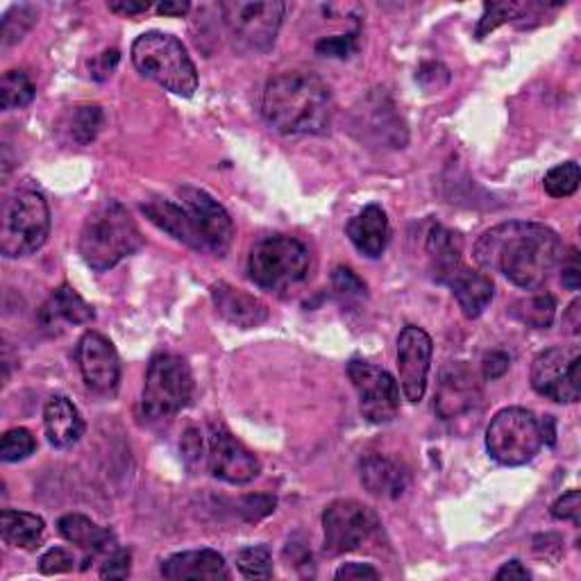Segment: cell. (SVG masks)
I'll return each instance as SVG.
<instances>
[{"instance_id": "obj_45", "label": "cell", "mask_w": 581, "mask_h": 581, "mask_svg": "<svg viewBox=\"0 0 581 581\" xmlns=\"http://www.w3.org/2000/svg\"><path fill=\"white\" fill-rule=\"evenodd\" d=\"M563 261V269H561V282L563 287H568L570 291H579L581 287V267H579V252L570 250V254Z\"/></svg>"}, {"instance_id": "obj_22", "label": "cell", "mask_w": 581, "mask_h": 581, "mask_svg": "<svg viewBox=\"0 0 581 581\" xmlns=\"http://www.w3.org/2000/svg\"><path fill=\"white\" fill-rule=\"evenodd\" d=\"M96 319L93 307L69 284H62L39 311V321L46 330L58 332L60 325H87Z\"/></svg>"}, {"instance_id": "obj_29", "label": "cell", "mask_w": 581, "mask_h": 581, "mask_svg": "<svg viewBox=\"0 0 581 581\" xmlns=\"http://www.w3.org/2000/svg\"><path fill=\"white\" fill-rule=\"evenodd\" d=\"M509 313L513 319L527 328L545 330L554 323L557 315V302L550 293H539L530 298H520L509 307Z\"/></svg>"}, {"instance_id": "obj_15", "label": "cell", "mask_w": 581, "mask_h": 581, "mask_svg": "<svg viewBox=\"0 0 581 581\" xmlns=\"http://www.w3.org/2000/svg\"><path fill=\"white\" fill-rule=\"evenodd\" d=\"M76 359L84 384L100 393L112 395L121 382V359L110 339H104L98 332H84L78 343Z\"/></svg>"}, {"instance_id": "obj_2", "label": "cell", "mask_w": 581, "mask_h": 581, "mask_svg": "<svg viewBox=\"0 0 581 581\" xmlns=\"http://www.w3.org/2000/svg\"><path fill=\"white\" fill-rule=\"evenodd\" d=\"M261 114L280 134H323L332 126L334 98L315 73L287 71L263 89Z\"/></svg>"}, {"instance_id": "obj_17", "label": "cell", "mask_w": 581, "mask_h": 581, "mask_svg": "<svg viewBox=\"0 0 581 581\" xmlns=\"http://www.w3.org/2000/svg\"><path fill=\"white\" fill-rule=\"evenodd\" d=\"M482 400V389L478 378L470 371L465 363H450L441 373L434 409L441 420H454L474 407Z\"/></svg>"}, {"instance_id": "obj_7", "label": "cell", "mask_w": 581, "mask_h": 581, "mask_svg": "<svg viewBox=\"0 0 581 581\" xmlns=\"http://www.w3.org/2000/svg\"><path fill=\"white\" fill-rule=\"evenodd\" d=\"M543 443V420L522 407L498 411L487 430V450L502 465L530 463Z\"/></svg>"}, {"instance_id": "obj_8", "label": "cell", "mask_w": 581, "mask_h": 581, "mask_svg": "<svg viewBox=\"0 0 581 581\" xmlns=\"http://www.w3.org/2000/svg\"><path fill=\"white\" fill-rule=\"evenodd\" d=\"M193 398V375L189 363L178 354H160L148 365L141 393V411L150 420H164L180 413Z\"/></svg>"}, {"instance_id": "obj_35", "label": "cell", "mask_w": 581, "mask_h": 581, "mask_svg": "<svg viewBox=\"0 0 581 581\" xmlns=\"http://www.w3.org/2000/svg\"><path fill=\"white\" fill-rule=\"evenodd\" d=\"M527 6H515V3H487L484 6V17L478 26V37L484 39L489 32H493L498 26L507 21H518Z\"/></svg>"}, {"instance_id": "obj_46", "label": "cell", "mask_w": 581, "mask_h": 581, "mask_svg": "<svg viewBox=\"0 0 581 581\" xmlns=\"http://www.w3.org/2000/svg\"><path fill=\"white\" fill-rule=\"evenodd\" d=\"M334 577L339 581H359V579H380V572L368 563H343Z\"/></svg>"}, {"instance_id": "obj_51", "label": "cell", "mask_w": 581, "mask_h": 581, "mask_svg": "<svg viewBox=\"0 0 581 581\" xmlns=\"http://www.w3.org/2000/svg\"><path fill=\"white\" fill-rule=\"evenodd\" d=\"M581 302L579 300H574L572 304H570V309H568V315H565V323L570 325V330H572V334H579V325H581V319H579V313H581Z\"/></svg>"}, {"instance_id": "obj_19", "label": "cell", "mask_w": 581, "mask_h": 581, "mask_svg": "<svg viewBox=\"0 0 581 581\" xmlns=\"http://www.w3.org/2000/svg\"><path fill=\"white\" fill-rule=\"evenodd\" d=\"M58 530H60V534H62L69 543H73V545H78L80 550L87 552V559H84L82 570H87V565H89L96 557H108L110 552H114V550L119 548L114 532L104 530V527L96 524L91 518L80 515V513L62 515L60 522H58Z\"/></svg>"}, {"instance_id": "obj_11", "label": "cell", "mask_w": 581, "mask_h": 581, "mask_svg": "<svg viewBox=\"0 0 581 581\" xmlns=\"http://www.w3.org/2000/svg\"><path fill=\"white\" fill-rule=\"evenodd\" d=\"M348 375L359 395V411L368 422L384 425L398 415L400 387L389 371L375 363L352 359L348 363Z\"/></svg>"}, {"instance_id": "obj_32", "label": "cell", "mask_w": 581, "mask_h": 581, "mask_svg": "<svg viewBox=\"0 0 581 581\" xmlns=\"http://www.w3.org/2000/svg\"><path fill=\"white\" fill-rule=\"evenodd\" d=\"M239 572L246 579H271L273 577V557L267 545H252L239 552L237 557Z\"/></svg>"}, {"instance_id": "obj_33", "label": "cell", "mask_w": 581, "mask_h": 581, "mask_svg": "<svg viewBox=\"0 0 581 581\" xmlns=\"http://www.w3.org/2000/svg\"><path fill=\"white\" fill-rule=\"evenodd\" d=\"M579 180H581V171L577 162H565L554 167L545 180L543 187L552 198H570L577 189H579Z\"/></svg>"}, {"instance_id": "obj_18", "label": "cell", "mask_w": 581, "mask_h": 581, "mask_svg": "<svg viewBox=\"0 0 581 581\" xmlns=\"http://www.w3.org/2000/svg\"><path fill=\"white\" fill-rule=\"evenodd\" d=\"M211 300H214V307L221 319L234 328L252 330L269 321L267 304H263L259 298H254L252 293L237 289L228 282H219L211 287Z\"/></svg>"}, {"instance_id": "obj_21", "label": "cell", "mask_w": 581, "mask_h": 581, "mask_svg": "<svg viewBox=\"0 0 581 581\" xmlns=\"http://www.w3.org/2000/svg\"><path fill=\"white\" fill-rule=\"evenodd\" d=\"M359 474H361V484L365 487L368 493L387 500L400 498L411 482L409 470L400 461L382 454L365 457L359 465Z\"/></svg>"}, {"instance_id": "obj_3", "label": "cell", "mask_w": 581, "mask_h": 581, "mask_svg": "<svg viewBox=\"0 0 581 581\" xmlns=\"http://www.w3.org/2000/svg\"><path fill=\"white\" fill-rule=\"evenodd\" d=\"M143 246L130 211L119 200L100 202L87 217L78 250L89 269L102 273L132 257Z\"/></svg>"}, {"instance_id": "obj_43", "label": "cell", "mask_w": 581, "mask_h": 581, "mask_svg": "<svg viewBox=\"0 0 581 581\" xmlns=\"http://www.w3.org/2000/svg\"><path fill=\"white\" fill-rule=\"evenodd\" d=\"M511 365V359L507 352H500V350H493L484 357L482 361V373L487 380H500Z\"/></svg>"}, {"instance_id": "obj_25", "label": "cell", "mask_w": 581, "mask_h": 581, "mask_svg": "<svg viewBox=\"0 0 581 581\" xmlns=\"http://www.w3.org/2000/svg\"><path fill=\"white\" fill-rule=\"evenodd\" d=\"M443 284L452 289V295L457 298L465 319H478L493 300L491 278H487L480 271L468 269L465 263H461L454 273H450Z\"/></svg>"}, {"instance_id": "obj_30", "label": "cell", "mask_w": 581, "mask_h": 581, "mask_svg": "<svg viewBox=\"0 0 581 581\" xmlns=\"http://www.w3.org/2000/svg\"><path fill=\"white\" fill-rule=\"evenodd\" d=\"M37 89L26 71H8L0 80V104L3 110H21L32 102Z\"/></svg>"}, {"instance_id": "obj_47", "label": "cell", "mask_w": 581, "mask_h": 581, "mask_svg": "<svg viewBox=\"0 0 581 581\" xmlns=\"http://www.w3.org/2000/svg\"><path fill=\"white\" fill-rule=\"evenodd\" d=\"M248 520H259L263 515H269L271 511H276V498H269V495H257V498H248L243 509Z\"/></svg>"}, {"instance_id": "obj_42", "label": "cell", "mask_w": 581, "mask_h": 581, "mask_svg": "<svg viewBox=\"0 0 581 581\" xmlns=\"http://www.w3.org/2000/svg\"><path fill=\"white\" fill-rule=\"evenodd\" d=\"M121 56H119V50H104L100 52V56H96L91 62H89V71H91V78L102 82V80H108L112 76V71L117 69Z\"/></svg>"}, {"instance_id": "obj_48", "label": "cell", "mask_w": 581, "mask_h": 581, "mask_svg": "<svg viewBox=\"0 0 581 581\" xmlns=\"http://www.w3.org/2000/svg\"><path fill=\"white\" fill-rule=\"evenodd\" d=\"M530 577H532L530 570H527V568H524L520 561H515V559H513V561H507V563L498 570V574H495L498 581H507V579H509V581H511V579H520V581H522V579H530Z\"/></svg>"}, {"instance_id": "obj_16", "label": "cell", "mask_w": 581, "mask_h": 581, "mask_svg": "<svg viewBox=\"0 0 581 581\" xmlns=\"http://www.w3.org/2000/svg\"><path fill=\"white\" fill-rule=\"evenodd\" d=\"M207 463L211 474L228 484H248L261 470L259 459L241 441H237L223 425H211Z\"/></svg>"}, {"instance_id": "obj_20", "label": "cell", "mask_w": 581, "mask_h": 581, "mask_svg": "<svg viewBox=\"0 0 581 581\" xmlns=\"http://www.w3.org/2000/svg\"><path fill=\"white\" fill-rule=\"evenodd\" d=\"M345 234L363 257H371V259L382 257L391 237L387 211L380 204L363 207L345 226Z\"/></svg>"}, {"instance_id": "obj_34", "label": "cell", "mask_w": 581, "mask_h": 581, "mask_svg": "<svg viewBox=\"0 0 581 581\" xmlns=\"http://www.w3.org/2000/svg\"><path fill=\"white\" fill-rule=\"evenodd\" d=\"M34 450H37V441H34L32 432H28L26 428H14L3 434V443H0V459H3L6 463L23 461Z\"/></svg>"}, {"instance_id": "obj_41", "label": "cell", "mask_w": 581, "mask_h": 581, "mask_svg": "<svg viewBox=\"0 0 581 581\" xmlns=\"http://www.w3.org/2000/svg\"><path fill=\"white\" fill-rule=\"evenodd\" d=\"M552 515L557 520H570L574 524H581V493L579 491H570L565 495H561L552 504Z\"/></svg>"}, {"instance_id": "obj_31", "label": "cell", "mask_w": 581, "mask_h": 581, "mask_svg": "<svg viewBox=\"0 0 581 581\" xmlns=\"http://www.w3.org/2000/svg\"><path fill=\"white\" fill-rule=\"evenodd\" d=\"M102 121H104V117H102V110L98 108V104H80V108H76L69 114V123H67L69 137L76 143L87 146L98 137Z\"/></svg>"}, {"instance_id": "obj_5", "label": "cell", "mask_w": 581, "mask_h": 581, "mask_svg": "<svg viewBox=\"0 0 581 581\" xmlns=\"http://www.w3.org/2000/svg\"><path fill=\"white\" fill-rule=\"evenodd\" d=\"M250 280L267 291H287L309 273V250L287 234L261 237L248 257Z\"/></svg>"}, {"instance_id": "obj_10", "label": "cell", "mask_w": 581, "mask_h": 581, "mask_svg": "<svg viewBox=\"0 0 581 581\" xmlns=\"http://www.w3.org/2000/svg\"><path fill=\"white\" fill-rule=\"evenodd\" d=\"M380 530L378 513L357 500H337L323 513L325 552L339 557L359 550Z\"/></svg>"}, {"instance_id": "obj_4", "label": "cell", "mask_w": 581, "mask_h": 581, "mask_svg": "<svg viewBox=\"0 0 581 581\" xmlns=\"http://www.w3.org/2000/svg\"><path fill=\"white\" fill-rule=\"evenodd\" d=\"M137 71L167 91L191 98L198 89V71L182 41L167 32H146L132 43Z\"/></svg>"}, {"instance_id": "obj_49", "label": "cell", "mask_w": 581, "mask_h": 581, "mask_svg": "<svg viewBox=\"0 0 581 581\" xmlns=\"http://www.w3.org/2000/svg\"><path fill=\"white\" fill-rule=\"evenodd\" d=\"M110 10L117 12V14H123V17H137V14H143L150 10V3H132V0H123V3H110Z\"/></svg>"}, {"instance_id": "obj_23", "label": "cell", "mask_w": 581, "mask_h": 581, "mask_svg": "<svg viewBox=\"0 0 581 581\" xmlns=\"http://www.w3.org/2000/svg\"><path fill=\"white\" fill-rule=\"evenodd\" d=\"M162 577L169 581H184V579H230V570L226 559L217 550H193L180 552L169 557L162 563Z\"/></svg>"}, {"instance_id": "obj_50", "label": "cell", "mask_w": 581, "mask_h": 581, "mask_svg": "<svg viewBox=\"0 0 581 581\" xmlns=\"http://www.w3.org/2000/svg\"><path fill=\"white\" fill-rule=\"evenodd\" d=\"M191 10L189 3H182V0H167V3L157 6V12L164 17H184Z\"/></svg>"}, {"instance_id": "obj_39", "label": "cell", "mask_w": 581, "mask_h": 581, "mask_svg": "<svg viewBox=\"0 0 581 581\" xmlns=\"http://www.w3.org/2000/svg\"><path fill=\"white\" fill-rule=\"evenodd\" d=\"M76 565V559L69 550L64 548H52L48 550L41 559H39V570L41 574H62V572H71Z\"/></svg>"}, {"instance_id": "obj_40", "label": "cell", "mask_w": 581, "mask_h": 581, "mask_svg": "<svg viewBox=\"0 0 581 581\" xmlns=\"http://www.w3.org/2000/svg\"><path fill=\"white\" fill-rule=\"evenodd\" d=\"M130 552L123 548H117L114 552H110L102 561L100 568V577L102 579H126L130 577Z\"/></svg>"}, {"instance_id": "obj_14", "label": "cell", "mask_w": 581, "mask_h": 581, "mask_svg": "<svg viewBox=\"0 0 581 581\" xmlns=\"http://www.w3.org/2000/svg\"><path fill=\"white\" fill-rule=\"evenodd\" d=\"M432 339L430 334L415 328L407 325L398 337V371H400V384L402 393L409 402H420L425 398L428 391V375L432 365Z\"/></svg>"}, {"instance_id": "obj_37", "label": "cell", "mask_w": 581, "mask_h": 581, "mask_svg": "<svg viewBox=\"0 0 581 581\" xmlns=\"http://www.w3.org/2000/svg\"><path fill=\"white\" fill-rule=\"evenodd\" d=\"M332 287L343 302H359L365 298V284L352 269H345V267L334 269Z\"/></svg>"}, {"instance_id": "obj_36", "label": "cell", "mask_w": 581, "mask_h": 581, "mask_svg": "<svg viewBox=\"0 0 581 581\" xmlns=\"http://www.w3.org/2000/svg\"><path fill=\"white\" fill-rule=\"evenodd\" d=\"M34 21H37V14L32 8H28V6L12 8L3 19V46H12L19 39H23V34L34 26Z\"/></svg>"}, {"instance_id": "obj_12", "label": "cell", "mask_w": 581, "mask_h": 581, "mask_svg": "<svg viewBox=\"0 0 581 581\" xmlns=\"http://www.w3.org/2000/svg\"><path fill=\"white\" fill-rule=\"evenodd\" d=\"M178 196L202 250L226 257L234 241V223L223 204H219L207 191L193 187H182Z\"/></svg>"}, {"instance_id": "obj_44", "label": "cell", "mask_w": 581, "mask_h": 581, "mask_svg": "<svg viewBox=\"0 0 581 581\" xmlns=\"http://www.w3.org/2000/svg\"><path fill=\"white\" fill-rule=\"evenodd\" d=\"M180 450H182V457H184L189 468L200 463L202 461V439H200V432L198 430H187L184 437H182Z\"/></svg>"}, {"instance_id": "obj_6", "label": "cell", "mask_w": 581, "mask_h": 581, "mask_svg": "<svg viewBox=\"0 0 581 581\" xmlns=\"http://www.w3.org/2000/svg\"><path fill=\"white\" fill-rule=\"evenodd\" d=\"M50 232V209L34 189H19L3 202L0 211V252L26 257L37 252Z\"/></svg>"}, {"instance_id": "obj_13", "label": "cell", "mask_w": 581, "mask_h": 581, "mask_svg": "<svg viewBox=\"0 0 581 581\" xmlns=\"http://www.w3.org/2000/svg\"><path fill=\"white\" fill-rule=\"evenodd\" d=\"M532 387L554 402H577L581 395V354L577 348L543 350L532 363Z\"/></svg>"}, {"instance_id": "obj_27", "label": "cell", "mask_w": 581, "mask_h": 581, "mask_svg": "<svg viewBox=\"0 0 581 581\" xmlns=\"http://www.w3.org/2000/svg\"><path fill=\"white\" fill-rule=\"evenodd\" d=\"M428 254L432 261V271L437 282H445L450 273L461 267L463 254V239L459 232H452L443 226H432L428 234Z\"/></svg>"}, {"instance_id": "obj_9", "label": "cell", "mask_w": 581, "mask_h": 581, "mask_svg": "<svg viewBox=\"0 0 581 581\" xmlns=\"http://www.w3.org/2000/svg\"><path fill=\"white\" fill-rule=\"evenodd\" d=\"M221 12L230 34L248 50L269 52L280 32L287 6L280 0L248 3V0H226Z\"/></svg>"}, {"instance_id": "obj_1", "label": "cell", "mask_w": 581, "mask_h": 581, "mask_svg": "<svg viewBox=\"0 0 581 581\" xmlns=\"http://www.w3.org/2000/svg\"><path fill=\"white\" fill-rule=\"evenodd\" d=\"M563 259L561 237L541 223L511 221L491 228L474 243V261L484 271L502 273L511 284L537 291Z\"/></svg>"}, {"instance_id": "obj_26", "label": "cell", "mask_w": 581, "mask_h": 581, "mask_svg": "<svg viewBox=\"0 0 581 581\" xmlns=\"http://www.w3.org/2000/svg\"><path fill=\"white\" fill-rule=\"evenodd\" d=\"M141 211L143 214L157 226V228H162L164 232H169L171 237H176L178 241L196 248V250H202L193 228H191V221L187 217V211L180 202H173V200H162V198H157V200H148L141 204Z\"/></svg>"}, {"instance_id": "obj_24", "label": "cell", "mask_w": 581, "mask_h": 581, "mask_svg": "<svg viewBox=\"0 0 581 581\" xmlns=\"http://www.w3.org/2000/svg\"><path fill=\"white\" fill-rule=\"evenodd\" d=\"M43 428L50 445L64 450L82 439L84 420L69 398L56 395L43 407Z\"/></svg>"}, {"instance_id": "obj_28", "label": "cell", "mask_w": 581, "mask_h": 581, "mask_svg": "<svg viewBox=\"0 0 581 581\" xmlns=\"http://www.w3.org/2000/svg\"><path fill=\"white\" fill-rule=\"evenodd\" d=\"M43 518L28 511H12L6 509L0 513V534H3L6 543L19 548V550H34L41 545L43 539Z\"/></svg>"}, {"instance_id": "obj_38", "label": "cell", "mask_w": 581, "mask_h": 581, "mask_svg": "<svg viewBox=\"0 0 581 581\" xmlns=\"http://www.w3.org/2000/svg\"><path fill=\"white\" fill-rule=\"evenodd\" d=\"M357 50V34H339V37H325L315 43V52L323 58H350Z\"/></svg>"}]
</instances>
